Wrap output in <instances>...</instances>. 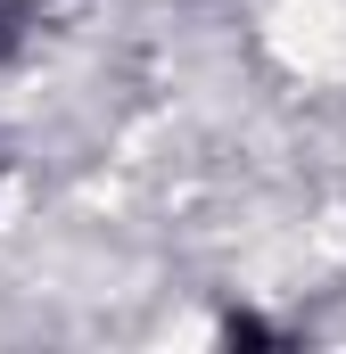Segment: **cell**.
Segmentation results:
<instances>
[{
	"instance_id": "1",
	"label": "cell",
	"mask_w": 346,
	"mask_h": 354,
	"mask_svg": "<svg viewBox=\"0 0 346 354\" xmlns=\"http://www.w3.org/2000/svg\"><path fill=\"white\" fill-rule=\"evenodd\" d=\"M223 346H280V330L256 313H223Z\"/></svg>"
},
{
	"instance_id": "2",
	"label": "cell",
	"mask_w": 346,
	"mask_h": 354,
	"mask_svg": "<svg viewBox=\"0 0 346 354\" xmlns=\"http://www.w3.org/2000/svg\"><path fill=\"white\" fill-rule=\"evenodd\" d=\"M8 41H17V8H0V50H8Z\"/></svg>"
}]
</instances>
